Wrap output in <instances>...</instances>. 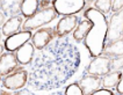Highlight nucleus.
I'll return each instance as SVG.
<instances>
[{
  "instance_id": "obj_1",
  "label": "nucleus",
  "mask_w": 123,
  "mask_h": 95,
  "mask_svg": "<svg viewBox=\"0 0 123 95\" xmlns=\"http://www.w3.org/2000/svg\"><path fill=\"white\" fill-rule=\"evenodd\" d=\"M80 64V53L68 37L52 41L38 51L31 61L29 83L38 90L62 87L75 73Z\"/></svg>"
},
{
  "instance_id": "obj_2",
  "label": "nucleus",
  "mask_w": 123,
  "mask_h": 95,
  "mask_svg": "<svg viewBox=\"0 0 123 95\" xmlns=\"http://www.w3.org/2000/svg\"><path fill=\"white\" fill-rule=\"evenodd\" d=\"M84 16L92 23V27L84 38L85 47L88 49L91 57L95 58L103 53L106 47V37L108 31V21L106 15L89 7L84 12Z\"/></svg>"
},
{
  "instance_id": "obj_3",
  "label": "nucleus",
  "mask_w": 123,
  "mask_h": 95,
  "mask_svg": "<svg viewBox=\"0 0 123 95\" xmlns=\"http://www.w3.org/2000/svg\"><path fill=\"white\" fill-rule=\"evenodd\" d=\"M57 15L58 14L56 13L55 8L52 7V5L49 7L41 8L31 18L27 19V20L23 22L22 29H23V31H31V30L37 29V28L42 27V26H44L47 23L52 22L57 18Z\"/></svg>"
},
{
  "instance_id": "obj_4",
  "label": "nucleus",
  "mask_w": 123,
  "mask_h": 95,
  "mask_svg": "<svg viewBox=\"0 0 123 95\" xmlns=\"http://www.w3.org/2000/svg\"><path fill=\"white\" fill-rule=\"evenodd\" d=\"M123 34V9L115 13L108 22V31L106 37V47L117 42ZM105 47V48H106Z\"/></svg>"
},
{
  "instance_id": "obj_5",
  "label": "nucleus",
  "mask_w": 123,
  "mask_h": 95,
  "mask_svg": "<svg viewBox=\"0 0 123 95\" xmlns=\"http://www.w3.org/2000/svg\"><path fill=\"white\" fill-rule=\"evenodd\" d=\"M88 1L85 0H54L52 7L56 13L64 16H70L84 9Z\"/></svg>"
},
{
  "instance_id": "obj_6",
  "label": "nucleus",
  "mask_w": 123,
  "mask_h": 95,
  "mask_svg": "<svg viewBox=\"0 0 123 95\" xmlns=\"http://www.w3.org/2000/svg\"><path fill=\"white\" fill-rule=\"evenodd\" d=\"M28 81V72L26 70H16L2 79V86L9 90H19L26 86Z\"/></svg>"
},
{
  "instance_id": "obj_7",
  "label": "nucleus",
  "mask_w": 123,
  "mask_h": 95,
  "mask_svg": "<svg viewBox=\"0 0 123 95\" xmlns=\"http://www.w3.org/2000/svg\"><path fill=\"white\" fill-rule=\"evenodd\" d=\"M110 57L101 54L99 57H95L89 63V65L86 68V73L89 75H96V77H105L106 74L110 73Z\"/></svg>"
},
{
  "instance_id": "obj_8",
  "label": "nucleus",
  "mask_w": 123,
  "mask_h": 95,
  "mask_svg": "<svg viewBox=\"0 0 123 95\" xmlns=\"http://www.w3.org/2000/svg\"><path fill=\"white\" fill-rule=\"evenodd\" d=\"M56 36H57L56 31L52 28H42L31 36V42H33L35 49L42 50L45 47H48L55 40Z\"/></svg>"
},
{
  "instance_id": "obj_9",
  "label": "nucleus",
  "mask_w": 123,
  "mask_h": 95,
  "mask_svg": "<svg viewBox=\"0 0 123 95\" xmlns=\"http://www.w3.org/2000/svg\"><path fill=\"white\" fill-rule=\"evenodd\" d=\"M31 36H33L31 31H19L15 35H12V36L7 37L5 43H4V48L8 52L16 51L22 45L28 43V41L31 38Z\"/></svg>"
},
{
  "instance_id": "obj_10",
  "label": "nucleus",
  "mask_w": 123,
  "mask_h": 95,
  "mask_svg": "<svg viewBox=\"0 0 123 95\" xmlns=\"http://www.w3.org/2000/svg\"><path fill=\"white\" fill-rule=\"evenodd\" d=\"M102 83V77H96V75H85L79 80L78 85L80 86L84 95H91L94 92L99 90Z\"/></svg>"
},
{
  "instance_id": "obj_11",
  "label": "nucleus",
  "mask_w": 123,
  "mask_h": 95,
  "mask_svg": "<svg viewBox=\"0 0 123 95\" xmlns=\"http://www.w3.org/2000/svg\"><path fill=\"white\" fill-rule=\"evenodd\" d=\"M78 24V18L75 15H70V16H64L62 18L59 22L57 23L56 27V35L58 38L65 37L71 30H73L75 26Z\"/></svg>"
},
{
  "instance_id": "obj_12",
  "label": "nucleus",
  "mask_w": 123,
  "mask_h": 95,
  "mask_svg": "<svg viewBox=\"0 0 123 95\" xmlns=\"http://www.w3.org/2000/svg\"><path fill=\"white\" fill-rule=\"evenodd\" d=\"M19 63L16 60L15 54L12 52H6L0 56V75H8L16 71Z\"/></svg>"
},
{
  "instance_id": "obj_13",
  "label": "nucleus",
  "mask_w": 123,
  "mask_h": 95,
  "mask_svg": "<svg viewBox=\"0 0 123 95\" xmlns=\"http://www.w3.org/2000/svg\"><path fill=\"white\" fill-rule=\"evenodd\" d=\"M35 56V47L33 43H26L25 45H22L20 49L16 50L15 57L16 60L21 65H28L33 61V58Z\"/></svg>"
},
{
  "instance_id": "obj_14",
  "label": "nucleus",
  "mask_w": 123,
  "mask_h": 95,
  "mask_svg": "<svg viewBox=\"0 0 123 95\" xmlns=\"http://www.w3.org/2000/svg\"><path fill=\"white\" fill-rule=\"evenodd\" d=\"M23 19L22 16L18 15V16H14L5 22V24L2 26V35H5L6 37H9L12 35H15L16 33H19L21 26L23 24Z\"/></svg>"
},
{
  "instance_id": "obj_15",
  "label": "nucleus",
  "mask_w": 123,
  "mask_h": 95,
  "mask_svg": "<svg viewBox=\"0 0 123 95\" xmlns=\"http://www.w3.org/2000/svg\"><path fill=\"white\" fill-rule=\"evenodd\" d=\"M21 4L22 1H1L0 2V8L5 16H8L9 19L18 16V14L21 13Z\"/></svg>"
},
{
  "instance_id": "obj_16",
  "label": "nucleus",
  "mask_w": 123,
  "mask_h": 95,
  "mask_svg": "<svg viewBox=\"0 0 123 95\" xmlns=\"http://www.w3.org/2000/svg\"><path fill=\"white\" fill-rule=\"evenodd\" d=\"M40 7V1L37 0H23L21 4V14L25 18H31Z\"/></svg>"
},
{
  "instance_id": "obj_17",
  "label": "nucleus",
  "mask_w": 123,
  "mask_h": 95,
  "mask_svg": "<svg viewBox=\"0 0 123 95\" xmlns=\"http://www.w3.org/2000/svg\"><path fill=\"white\" fill-rule=\"evenodd\" d=\"M121 72L120 71H115V72H110L108 74H106L102 78V83H101V87L105 89H111L114 87H116L118 81H120V78H121Z\"/></svg>"
},
{
  "instance_id": "obj_18",
  "label": "nucleus",
  "mask_w": 123,
  "mask_h": 95,
  "mask_svg": "<svg viewBox=\"0 0 123 95\" xmlns=\"http://www.w3.org/2000/svg\"><path fill=\"white\" fill-rule=\"evenodd\" d=\"M91 27H92V23L88 20L80 21L79 24H78V27H77V29L73 31V40L77 42L82 41L86 37V35L89 31Z\"/></svg>"
},
{
  "instance_id": "obj_19",
  "label": "nucleus",
  "mask_w": 123,
  "mask_h": 95,
  "mask_svg": "<svg viewBox=\"0 0 123 95\" xmlns=\"http://www.w3.org/2000/svg\"><path fill=\"white\" fill-rule=\"evenodd\" d=\"M105 56H109V57H115V56H122L123 54V34L121 38L114 44H111L109 47L105 48L103 51Z\"/></svg>"
},
{
  "instance_id": "obj_20",
  "label": "nucleus",
  "mask_w": 123,
  "mask_h": 95,
  "mask_svg": "<svg viewBox=\"0 0 123 95\" xmlns=\"http://www.w3.org/2000/svg\"><path fill=\"white\" fill-rule=\"evenodd\" d=\"M94 6L96 11L105 15L109 13V11L111 9V0H96L94 1Z\"/></svg>"
},
{
  "instance_id": "obj_21",
  "label": "nucleus",
  "mask_w": 123,
  "mask_h": 95,
  "mask_svg": "<svg viewBox=\"0 0 123 95\" xmlns=\"http://www.w3.org/2000/svg\"><path fill=\"white\" fill-rule=\"evenodd\" d=\"M110 72H115V71H121L123 68V54L122 56H115V57H110Z\"/></svg>"
},
{
  "instance_id": "obj_22",
  "label": "nucleus",
  "mask_w": 123,
  "mask_h": 95,
  "mask_svg": "<svg viewBox=\"0 0 123 95\" xmlns=\"http://www.w3.org/2000/svg\"><path fill=\"white\" fill-rule=\"evenodd\" d=\"M65 95H84L80 86L78 85V82L68 85L65 89Z\"/></svg>"
},
{
  "instance_id": "obj_23",
  "label": "nucleus",
  "mask_w": 123,
  "mask_h": 95,
  "mask_svg": "<svg viewBox=\"0 0 123 95\" xmlns=\"http://www.w3.org/2000/svg\"><path fill=\"white\" fill-rule=\"evenodd\" d=\"M121 9H123V0H114L111 1V11L113 12H120Z\"/></svg>"
},
{
  "instance_id": "obj_24",
  "label": "nucleus",
  "mask_w": 123,
  "mask_h": 95,
  "mask_svg": "<svg viewBox=\"0 0 123 95\" xmlns=\"http://www.w3.org/2000/svg\"><path fill=\"white\" fill-rule=\"evenodd\" d=\"M91 95H115L110 89H105V88H101L99 89V90H96V92H94L93 94Z\"/></svg>"
},
{
  "instance_id": "obj_25",
  "label": "nucleus",
  "mask_w": 123,
  "mask_h": 95,
  "mask_svg": "<svg viewBox=\"0 0 123 95\" xmlns=\"http://www.w3.org/2000/svg\"><path fill=\"white\" fill-rule=\"evenodd\" d=\"M116 89H117V93L120 95H123V72L121 74V78H120V81L117 83L116 86Z\"/></svg>"
},
{
  "instance_id": "obj_26",
  "label": "nucleus",
  "mask_w": 123,
  "mask_h": 95,
  "mask_svg": "<svg viewBox=\"0 0 123 95\" xmlns=\"http://www.w3.org/2000/svg\"><path fill=\"white\" fill-rule=\"evenodd\" d=\"M5 20H6V16L4 15L2 12H0V26H4L5 24Z\"/></svg>"
},
{
  "instance_id": "obj_27",
  "label": "nucleus",
  "mask_w": 123,
  "mask_h": 95,
  "mask_svg": "<svg viewBox=\"0 0 123 95\" xmlns=\"http://www.w3.org/2000/svg\"><path fill=\"white\" fill-rule=\"evenodd\" d=\"M4 50H5V49H4V45H0V56L2 54V52H4Z\"/></svg>"
},
{
  "instance_id": "obj_28",
  "label": "nucleus",
  "mask_w": 123,
  "mask_h": 95,
  "mask_svg": "<svg viewBox=\"0 0 123 95\" xmlns=\"http://www.w3.org/2000/svg\"><path fill=\"white\" fill-rule=\"evenodd\" d=\"M0 41H1V33H0Z\"/></svg>"
},
{
  "instance_id": "obj_29",
  "label": "nucleus",
  "mask_w": 123,
  "mask_h": 95,
  "mask_svg": "<svg viewBox=\"0 0 123 95\" xmlns=\"http://www.w3.org/2000/svg\"><path fill=\"white\" fill-rule=\"evenodd\" d=\"M0 80H1V75H0Z\"/></svg>"
},
{
  "instance_id": "obj_30",
  "label": "nucleus",
  "mask_w": 123,
  "mask_h": 95,
  "mask_svg": "<svg viewBox=\"0 0 123 95\" xmlns=\"http://www.w3.org/2000/svg\"><path fill=\"white\" fill-rule=\"evenodd\" d=\"M28 95H31V94H28Z\"/></svg>"
},
{
  "instance_id": "obj_31",
  "label": "nucleus",
  "mask_w": 123,
  "mask_h": 95,
  "mask_svg": "<svg viewBox=\"0 0 123 95\" xmlns=\"http://www.w3.org/2000/svg\"><path fill=\"white\" fill-rule=\"evenodd\" d=\"M0 2H1V1H0Z\"/></svg>"
}]
</instances>
